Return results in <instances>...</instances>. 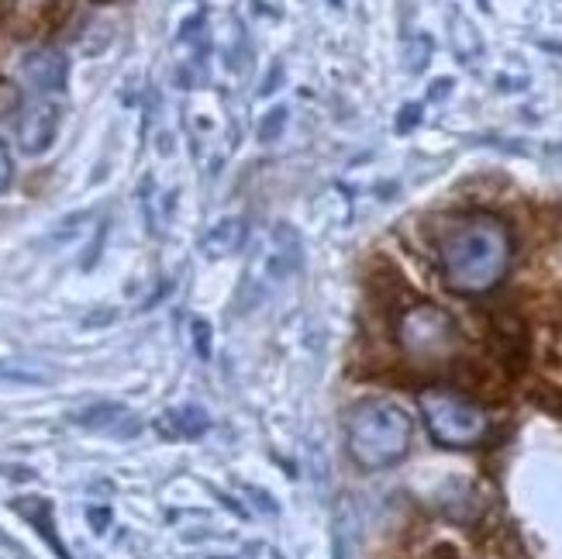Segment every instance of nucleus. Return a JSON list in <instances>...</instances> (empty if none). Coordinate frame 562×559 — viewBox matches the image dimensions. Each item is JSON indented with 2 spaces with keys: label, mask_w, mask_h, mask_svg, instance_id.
Segmentation results:
<instances>
[{
  "label": "nucleus",
  "mask_w": 562,
  "mask_h": 559,
  "mask_svg": "<svg viewBox=\"0 0 562 559\" xmlns=\"http://www.w3.org/2000/svg\"><path fill=\"white\" fill-rule=\"evenodd\" d=\"M397 343L414 367H442L459 353L462 335L438 304H411L397 318Z\"/></svg>",
  "instance_id": "3"
},
{
  "label": "nucleus",
  "mask_w": 562,
  "mask_h": 559,
  "mask_svg": "<svg viewBox=\"0 0 562 559\" xmlns=\"http://www.w3.org/2000/svg\"><path fill=\"white\" fill-rule=\"evenodd\" d=\"M66 72H69V63L63 53L56 48H38L29 59H24V77L29 83L38 90V93H56L66 87Z\"/></svg>",
  "instance_id": "8"
},
{
  "label": "nucleus",
  "mask_w": 562,
  "mask_h": 559,
  "mask_svg": "<svg viewBox=\"0 0 562 559\" xmlns=\"http://www.w3.org/2000/svg\"><path fill=\"white\" fill-rule=\"evenodd\" d=\"M301 266V235L290 225H277L262 249L249 262L246 283H241V304H259L273 287L290 280V273Z\"/></svg>",
  "instance_id": "5"
},
{
  "label": "nucleus",
  "mask_w": 562,
  "mask_h": 559,
  "mask_svg": "<svg viewBox=\"0 0 562 559\" xmlns=\"http://www.w3.org/2000/svg\"><path fill=\"white\" fill-rule=\"evenodd\" d=\"M207 335H211V332H207V325H204V322H193V343H198V353H201L204 359L211 356V346H207Z\"/></svg>",
  "instance_id": "13"
},
{
  "label": "nucleus",
  "mask_w": 562,
  "mask_h": 559,
  "mask_svg": "<svg viewBox=\"0 0 562 559\" xmlns=\"http://www.w3.org/2000/svg\"><path fill=\"white\" fill-rule=\"evenodd\" d=\"M132 415L125 407H117V404H97V407H87V411H80L77 418V425H87V428H108V432H117V425L121 422H128Z\"/></svg>",
  "instance_id": "11"
},
{
  "label": "nucleus",
  "mask_w": 562,
  "mask_h": 559,
  "mask_svg": "<svg viewBox=\"0 0 562 559\" xmlns=\"http://www.w3.org/2000/svg\"><path fill=\"white\" fill-rule=\"evenodd\" d=\"M14 111H21V93H18V87L14 83H0V118H8Z\"/></svg>",
  "instance_id": "12"
},
{
  "label": "nucleus",
  "mask_w": 562,
  "mask_h": 559,
  "mask_svg": "<svg viewBox=\"0 0 562 559\" xmlns=\"http://www.w3.org/2000/svg\"><path fill=\"white\" fill-rule=\"evenodd\" d=\"M414 422L397 401L370 398L359 401L346 418V449L359 470H386L397 467L411 452Z\"/></svg>",
  "instance_id": "2"
},
{
  "label": "nucleus",
  "mask_w": 562,
  "mask_h": 559,
  "mask_svg": "<svg viewBox=\"0 0 562 559\" xmlns=\"http://www.w3.org/2000/svg\"><path fill=\"white\" fill-rule=\"evenodd\" d=\"M93 4H111V0H93Z\"/></svg>",
  "instance_id": "16"
},
{
  "label": "nucleus",
  "mask_w": 562,
  "mask_h": 559,
  "mask_svg": "<svg viewBox=\"0 0 562 559\" xmlns=\"http://www.w3.org/2000/svg\"><path fill=\"white\" fill-rule=\"evenodd\" d=\"M66 14V0H0V29L14 38H32Z\"/></svg>",
  "instance_id": "6"
},
{
  "label": "nucleus",
  "mask_w": 562,
  "mask_h": 559,
  "mask_svg": "<svg viewBox=\"0 0 562 559\" xmlns=\"http://www.w3.org/2000/svg\"><path fill=\"white\" fill-rule=\"evenodd\" d=\"M207 428H211V418L201 407H177V411H166L159 418V432L169 435V439H198Z\"/></svg>",
  "instance_id": "10"
},
{
  "label": "nucleus",
  "mask_w": 562,
  "mask_h": 559,
  "mask_svg": "<svg viewBox=\"0 0 562 559\" xmlns=\"http://www.w3.org/2000/svg\"><path fill=\"white\" fill-rule=\"evenodd\" d=\"M11 183V156L4 149V142H0V190Z\"/></svg>",
  "instance_id": "14"
},
{
  "label": "nucleus",
  "mask_w": 562,
  "mask_h": 559,
  "mask_svg": "<svg viewBox=\"0 0 562 559\" xmlns=\"http://www.w3.org/2000/svg\"><path fill=\"white\" fill-rule=\"evenodd\" d=\"M286 121V111H273V121H270V128H262V142H270V138H277V132H280V125Z\"/></svg>",
  "instance_id": "15"
},
{
  "label": "nucleus",
  "mask_w": 562,
  "mask_h": 559,
  "mask_svg": "<svg viewBox=\"0 0 562 559\" xmlns=\"http://www.w3.org/2000/svg\"><path fill=\"white\" fill-rule=\"evenodd\" d=\"M510 256L515 242L497 214L470 211L449 217L438 232V270L456 294L476 298L494 290L510 270Z\"/></svg>",
  "instance_id": "1"
},
{
  "label": "nucleus",
  "mask_w": 562,
  "mask_h": 559,
  "mask_svg": "<svg viewBox=\"0 0 562 559\" xmlns=\"http://www.w3.org/2000/svg\"><path fill=\"white\" fill-rule=\"evenodd\" d=\"M246 235H249L246 217H222V222L211 225V232L204 235V253L207 256H232L241 249Z\"/></svg>",
  "instance_id": "9"
},
{
  "label": "nucleus",
  "mask_w": 562,
  "mask_h": 559,
  "mask_svg": "<svg viewBox=\"0 0 562 559\" xmlns=\"http://www.w3.org/2000/svg\"><path fill=\"white\" fill-rule=\"evenodd\" d=\"M56 132H59V108L53 101L38 97V101L21 108V114H18V142H21V149L29 156L45 153L48 145L56 142Z\"/></svg>",
  "instance_id": "7"
},
{
  "label": "nucleus",
  "mask_w": 562,
  "mask_h": 559,
  "mask_svg": "<svg viewBox=\"0 0 562 559\" xmlns=\"http://www.w3.org/2000/svg\"><path fill=\"white\" fill-rule=\"evenodd\" d=\"M418 407L428 425V435L446 449H470L483 443L486 428H491V418H486V411L480 404H473L470 398H462L456 391H442V387L422 391Z\"/></svg>",
  "instance_id": "4"
}]
</instances>
